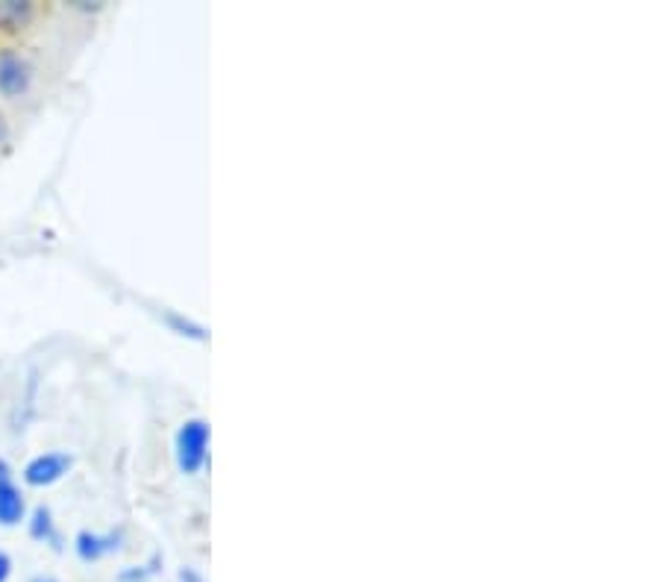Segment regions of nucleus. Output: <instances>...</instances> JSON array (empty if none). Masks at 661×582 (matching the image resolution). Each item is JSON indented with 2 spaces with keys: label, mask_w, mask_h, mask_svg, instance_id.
Masks as SVG:
<instances>
[{
  "label": "nucleus",
  "mask_w": 661,
  "mask_h": 582,
  "mask_svg": "<svg viewBox=\"0 0 661 582\" xmlns=\"http://www.w3.org/2000/svg\"><path fill=\"white\" fill-rule=\"evenodd\" d=\"M36 85V62L19 47H0V101L15 104Z\"/></svg>",
  "instance_id": "nucleus-1"
},
{
  "label": "nucleus",
  "mask_w": 661,
  "mask_h": 582,
  "mask_svg": "<svg viewBox=\"0 0 661 582\" xmlns=\"http://www.w3.org/2000/svg\"><path fill=\"white\" fill-rule=\"evenodd\" d=\"M174 456L177 468L186 477H194L209 462V423L203 418H189L174 435Z\"/></svg>",
  "instance_id": "nucleus-2"
},
{
  "label": "nucleus",
  "mask_w": 661,
  "mask_h": 582,
  "mask_svg": "<svg viewBox=\"0 0 661 582\" xmlns=\"http://www.w3.org/2000/svg\"><path fill=\"white\" fill-rule=\"evenodd\" d=\"M71 468H74V456L71 453L48 451L38 453V456H33L24 465L21 479H24V486H29V489H50V486L62 482L71 474Z\"/></svg>",
  "instance_id": "nucleus-3"
},
{
  "label": "nucleus",
  "mask_w": 661,
  "mask_h": 582,
  "mask_svg": "<svg viewBox=\"0 0 661 582\" xmlns=\"http://www.w3.org/2000/svg\"><path fill=\"white\" fill-rule=\"evenodd\" d=\"M27 521V494L15 482V470L10 459L0 456V526H21Z\"/></svg>",
  "instance_id": "nucleus-4"
},
{
  "label": "nucleus",
  "mask_w": 661,
  "mask_h": 582,
  "mask_svg": "<svg viewBox=\"0 0 661 582\" xmlns=\"http://www.w3.org/2000/svg\"><path fill=\"white\" fill-rule=\"evenodd\" d=\"M123 542V529H113V533H92V529H83L76 533L74 538V554L83 559V562H101L106 556H113L121 550Z\"/></svg>",
  "instance_id": "nucleus-5"
},
{
  "label": "nucleus",
  "mask_w": 661,
  "mask_h": 582,
  "mask_svg": "<svg viewBox=\"0 0 661 582\" xmlns=\"http://www.w3.org/2000/svg\"><path fill=\"white\" fill-rule=\"evenodd\" d=\"M24 524H27V533L33 542H38V545H50L54 550L62 547L59 545L62 538H59V526L57 521H54V512H50V507H45V503H38L33 512H27V521H24Z\"/></svg>",
  "instance_id": "nucleus-6"
},
{
  "label": "nucleus",
  "mask_w": 661,
  "mask_h": 582,
  "mask_svg": "<svg viewBox=\"0 0 661 582\" xmlns=\"http://www.w3.org/2000/svg\"><path fill=\"white\" fill-rule=\"evenodd\" d=\"M38 7L33 0H0V33H19L36 19Z\"/></svg>",
  "instance_id": "nucleus-7"
},
{
  "label": "nucleus",
  "mask_w": 661,
  "mask_h": 582,
  "mask_svg": "<svg viewBox=\"0 0 661 582\" xmlns=\"http://www.w3.org/2000/svg\"><path fill=\"white\" fill-rule=\"evenodd\" d=\"M165 324H168L177 336H189V338H198V341H203L206 338V329L200 327V324H191L189 318H182V315H177V312H165Z\"/></svg>",
  "instance_id": "nucleus-8"
},
{
  "label": "nucleus",
  "mask_w": 661,
  "mask_h": 582,
  "mask_svg": "<svg viewBox=\"0 0 661 582\" xmlns=\"http://www.w3.org/2000/svg\"><path fill=\"white\" fill-rule=\"evenodd\" d=\"M160 562H162V556L156 554L151 559V564H142V568H135V564H132V568L121 571V577H118V580H121V582H144L147 577H153V573L160 571V568H156Z\"/></svg>",
  "instance_id": "nucleus-9"
},
{
  "label": "nucleus",
  "mask_w": 661,
  "mask_h": 582,
  "mask_svg": "<svg viewBox=\"0 0 661 582\" xmlns=\"http://www.w3.org/2000/svg\"><path fill=\"white\" fill-rule=\"evenodd\" d=\"M12 568H15V564H12V556L7 554V550H0V582H10Z\"/></svg>",
  "instance_id": "nucleus-10"
},
{
  "label": "nucleus",
  "mask_w": 661,
  "mask_h": 582,
  "mask_svg": "<svg viewBox=\"0 0 661 582\" xmlns=\"http://www.w3.org/2000/svg\"><path fill=\"white\" fill-rule=\"evenodd\" d=\"M10 139H12V124H10V118L3 115V109H0V148H7Z\"/></svg>",
  "instance_id": "nucleus-11"
},
{
  "label": "nucleus",
  "mask_w": 661,
  "mask_h": 582,
  "mask_svg": "<svg viewBox=\"0 0 661 582\" xmlns=\"http://www.w3.org/2000/svg\"><path fill=\"white\" fill-rule=\"evenodd\" d=\"M180 582H203V577H200L194 568H182L180 571Z\"/></svg>",
  "instance_id": "nucleus-12"
},
{
  "label": "nucleus",
  "mask_w": 661,
  "mask_h": 582,
  "mask_svg": "<svg viewBox=\"0 0 661 582\" xmlns=\"http://www.w3.org/2000/svg\"><path fill=\"white\" fill-rule=\"evenodd\" d=\"M29 582H59V580H54V577H33Z\"/></svg>",
  "instance_id": "nucleus-13"
}]
</instances>
